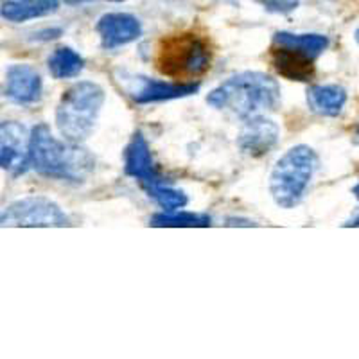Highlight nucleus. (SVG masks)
Segmentation results:
<instances>
[{"label":"nucleus","instance_id":"f257e3e1","mask_svg":"<svg viewBox=\"0 0 359 359\" xmlns=\"http://www.w3.org/2000/svg\"><path fill=\"white\" fill-rule=\"evenodd\" d=\"M29 162L40 176L81 184L94 171L95 160L85 147L76 142L57 140L47 124H38L31 131Z\"/></svg>","mask_w":359,"mask_h":359},{"label":"nucleus","instance_id":"f03ea898","mask_svg":"<svg viewBox=\"0 0 359 359\" xmlns=\"http://www.w3.org/2000/svg\"><path fill=\"white\" fill-rule=\"evenodd\" d=\"M216 110H226L239 118L273 111L280 102V86L271 76L255 70L236 74L207 95Z\"/></svg>","mask_w":359,"mask_h":359},{"label":"nucleus","instance_id":"7ed1b4c3","mask_svg":"<svg viewBox=\"0 0 359 359\" xmlns=\"http://www.w3.org/2000/svg\"><path fill=\"white\" fill-rule=\"evenodd\" d=\"M104 104V90L94 81H79L63 92L56 107V128L63 139L81 144L94 131Z\"/></svg>","mask_w":359,"mask_h":359},{"label":"nucleus","instance_id":"20e7f679","mask_svg":"<svg viewBox=\"0 0 359 359\" xmlns=\"http://www.w3.org/2000/svg\"><path fill=\"white\" fill-rule=\"evenodd\" d=\"M318 156L313 147L298 144L287 149L275 163L269 176V192L275 203L282 208H294L302 201L314 171Z\"/></svg>","mask_w":359,"mask_h":359},{"label":"nucleus","instance_id":"39448f33","mask_svg":"<svg viewBox=\"0 0 359 359\" xmlns=\"http://www.w3.org/2000/svg\"><path fill=\"white\" fill-rule=\"evenodd\" d=\"M156 69L172 79L200 78L210 69L208 45L192 33L163 38L156 53Z\"/></svg>","mask_w":359,"mask_h":359},{"label":"nucleus","instance_id":"423d86ee","mask_svg":"<svg viewBox=\"0 0 359 359\" xmlns=\"http://www.w3.org/2000/svg\"><path fill=\"white\" fill-rule=\"evenodd\" d=\"M2 226H69L70 221L60 205L49 198L33 196L13 201L2 210Z\"/></svg>","mask_w":359,"mask_h":359},{"label":"nucleus","instance_id":"0eeeda50","mask_svg":"<svg viewBox=\"0 0 359 359\" xmlns=\"http://www.w3.org/2000/svg\"><path fill=\"white\" fill-rule=\"evenodd\" d=\"M0 165L13 176H20L31 168L29 142L31 133L27 128L15 121H4L0 126Z\"/></svg>","mask_w":359,"mask_h":359},{"label":"nucleus","instance_id":"6e6552de","mask_svg":"<svg viewBox=\"0 0 359 359\" xmlns=\"http://www.w3.org/2000/svg\"><path fill=\"white\" fill-rule=\"evenodd\" d=\"M278 135V126L271 118L264 115H253L245 118V126L237 137V146L245 155L261 158L277 146Z\"/></svg>","mask_w":359,"mask_h":359},{"label":"nucleus","instance_id":"1a4fd4ad","mask_svg":"<svg viewBox=\"0 0 359 359\" xmlns=\"http://www.w3.org/2000/svg\"><path fill=\"white\" fill-rule=\"evenodd\" d=\"M126 90L137 104H151V102L189 97V95L196 94L200 85L198 83H169L147 78H133Z\"/></svg>","mask_w":359,"mask_h":359},{"label":"nucleus","instance_id":"9d476101","mask_svg":"<svg viewBox=\"0 0 359 359\" xmlns=\"http://www.w3.org/2000/svg\"><path fill=\"white\" fill-rule=\"evenodd\" d=\"M95 31L102 49L114 50L137 40L142 34V25L130 13H107L97 20Z\"/></svg>","mask_w":359,"mask_h":359},{"label":"nucleus","instance_id":"9b49d317","mask_svg":"<svg viewBox=\"0 0 359 359\" xmlns=\"http://www.w3.org/2000/svg\"><path fill=\"white\" fill-rule=\"evenodd\" d=\"M124 172L137 180V182H140L144 189L162 184V176L158 175L155 163H153L149 144H147V140L144 139V135L140 131L133 135V139L126 146Z\"/></svg>","mask_w":359,"mask_h":359},{"label":"nucleus","instance_id":"f8f14e48","mask_svg":"<svg viewBox=\"0 0 359 359\" xmlns=\"http://www.w3.org/2000/svg\"><path fill=\"white\" fill-rule=\"evenodd\" d=\"M4 95L15 104H34L41 97V78L31 65L17 63L6 70Z\"/></svg>","mask_w":359,"mask_h":359},{"label":"nucleus","instance_id":"ddd939ff","mask_svg":"<svg viewBox=\"0 0 359 359\" xmlns=\"http://www.w3.org/2000/svg\"><path fill=\"white\" fill-rule=\"evenodd\" d=\"M314 60L309 53L287 45L273 43L271 47V65L278 76L290 81L307 83L314 76Z\"/></svg>","mask_w":359,"mask_h":359},{"label":"nucleus","instance_id":"4468645a","mask_svg":"<svg viewBox=\"0 0 359 359\" xmlns=\"http://www.w3.org/2000/svg\"><path fill=\"white\" fill-rule=\"evenodd\" d=\"M347 102V90L339 85H314L307 90V107L322 117H338Z\"/></svg>","mask_w":359,"mask_h":359},{"label":"nucleus","instance_id":"2eb2a0df","mask_svg":"<svg viewBox=\"0 0 359 359\" xmlns=\"http://www.w3.org/2000/svg\"><path fill=\"white\" fill-rule=\"evenodd\" d=\"M60 8V0H8L2 4V18L13 24L49 17Z\"/></svg>","mask_w":359,"mask_h":359},{"label":"nucleus","instance_id":"dca6fc26","mask_svg":"<svg viewBox=\"0 0 359 359\" xmlns=\"http://www.w3.org/2000/svg\"><path fill=\"white\" fill-rule=\"evenodd\" d=\"M47 67L54 79H70L81 74L85 60L70 47H57L47 60Z\"/></svg>","mask_w":359,"mask_h":359},{"label":"nucleus","instance_id":"f3484780","mask_svg":"<svg viewBox=\"0 0 359 359\" xmlns=\"http://www.w3.org/2000/svg\"><path fill=\"white\" fill-rule=\"evenodd\" d=\"M151 226H162V229H207L212 224V219L207 214L194 212H160L149 219Z\"/></svg>","mask_w":359,"mask_h":359},{"label":"nucleus","instance_id":"a211bd4d","mask_svg":"<svg viewBox=\"0 0 359 359\" xmlns=\"http://www.w3.org/2000/svg\"><path fill=\"white\" fill-rule=\"evenodd\" d=\"M273 43L294 47V49L306 50L313 57H318L329 47V38L323 34H293L287 31H280L273 36Z\"/></svg>","mask_w":359,"mask_h":359},{"label":"nucleus","instance_id":"6ab92c4d","mask_svg":"<svg viewBox=\"0 0 359 359\" xmlns=\"http://www.w3.org/2000/svg\"><path fill=\"white\" fill-rule=\"evenodd\" d=\"M147 196L153 198L160 207L165 210V212H175V210H180L187 205V196L185 192L178 191V189L165 187V185H153V187L146 189Z\"/></svg>","mask_w":359,"mask_h":359},{"label":"nucleus","instance_id":"aec40b11","mask_svg":"<svg viewBox=\"0 0 359 359\" xmlns=\"http://www.w3.org/2000/svg\"><path fill=\"white\" fill-rule=\"evenodd\" d=\"M261 4L271 13H290L297 9L298 2L297 0H261Z\"/></svg>","mask_w":359,"mask_h":359},{"label":"nucleus","instance_id":"412c9836","mask_svg":"<svg viewBox=\"0 0 359 359\" xmlns=\"http://www.w3.org/2000/svg\"><path fill=\"white\" fill-rule=\"evenodd\" d=\"M226 226H255V223L250 219H241V217H229Z\"/></svg>","mask_w":359,"mask_h":359},{"label":"nucleus","instance_id":"4be33fe9","mask_svg":"<svg viewBox=\"0 0 359 359\" xmlns=\"http://www.w3.org/2000/svg\"><path fill=\"white\" fill-rule=\"evenodd\" d=\"M62 34V29H47L43 33H38L36 40H54Z\"/></svg>","mask_w":359,"mask_h":359},{"label":"nucleus","instance_id":"5701e85b","mask_svg":"<svg viewBox=\"0 0 359 359\" xmlns=\"http://www.w3.org/2000/svg\"><path fill=\"white\" fill-rule=\"evenodd\" d=\"M352 194H354L355 200L359 201V182H358V184H355V187L352 189ZM345 226H359V214L355 217H352V219L348 221V223H345Z\"/></svg>","mask_w":359,"mask_h":359},{"label":"nucleus","instance_id":"b1692460","mask_svg":"<svg viewBox=\"0 0 359 359\" xmlns=\"http://www.w3.org/2000/svg\"><path fill=\"white\" fill-rule=\"evenodd\" d=\"M67 4H79V2H88V0H65Z\"/></svg>","mask_w":359,"mask_h":359},{"label":"nucleus","instance_id":"393cba45","mask_svg":"<svg viewBox=\"0 0 359 359\" xmlns=\"http://www.w3.org/2000/svg\"><path fill=\"white\" fill-rule=\"evenodd\" d=\"M354 36H355V41H358V43H359V27L355 29V34H354Z\"/></svg>","mask_w":359,"mask_h":359},{"label":"nucleus","instance_id":"a878e982","mask_svg":"<svg viewBox=\"0 0 359 359\" xmlns=\"http://www.w3.org/2000/svg\"><path fill=\"white\" fill-rule=\"evenodd\" d=\"M110 2H124V0H110Z\"/></svg>","mask_w":359,"mask_h":359},{"label":"nucleus","instance_id":"bb28decb","mask_svg":"<svg viewBox=\"0 0 359 359\" xmlns=\"http://www.w3.org/2000/svg\"><path fill=\"white\" fill-rule=\"evenodd\" d=\"M358 133H359V128H358Z\"/></svg>","mask_w":359,"mask_h":359}]
</instances>
